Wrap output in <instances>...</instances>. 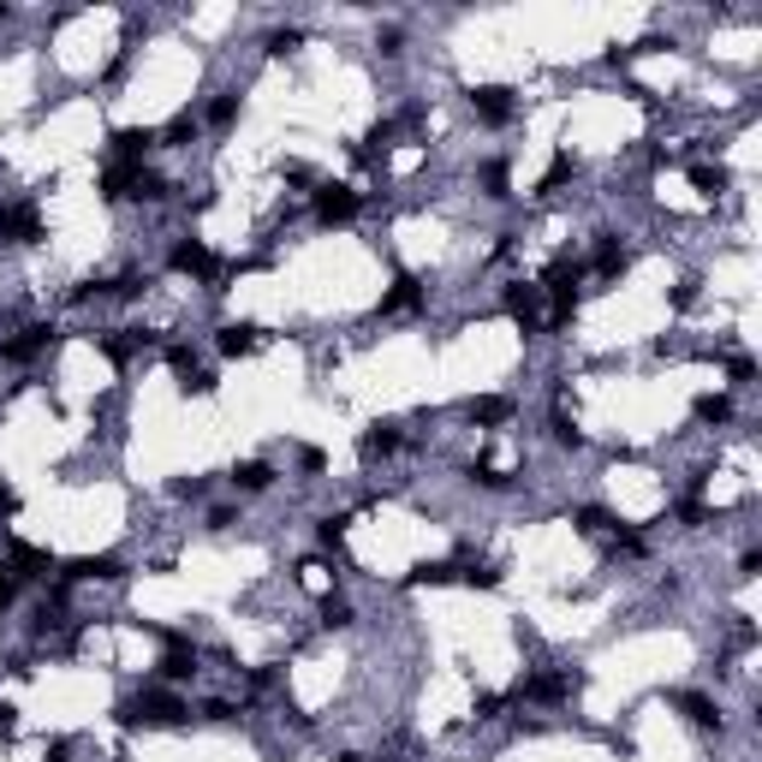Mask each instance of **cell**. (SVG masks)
<instances>
[{
    "label": "cell",
    "mask_w": 762,
    "mask_h": 762,
    "mask_svg": "<svg viewBox=\"0 0 762 762\" xmlns=\"http://www.w3.org/2000/svg\"><path fill=\"white\" fill-rule=\"evenodd\" d=\"M691 411H697V423H733V400H727V393H703Z\"/></svg>",
    "instance_id": "8992f818"
},
{
    "label": "cell",
    "mask_w": 762,
    "mask_h": 762,
    "mask_svg": "<svg viewBox=\"0 0 762 762\" xmlns=\"http://www.w3.org/2000/svg\"><path fill=\"white\" fill-rule=\"evenodd\" d=\"M214 346H221L226 358H245V352H257V328H250V322H226Z\"/></svg>",
    "instance_id": "5b68a950"
},
{
    "label": "cell",
    "mask_w": 762,
    "mask_h": 762,
    "mask_svg": "<svg viewBox=\"0 0 762 762\" xmlns=\"http://www.w3.org/2000/svg\"><path fill=\"white\" fill-rule=\"evenodd\" d=\"M233 489H238V494H269V489H274V465H269V459L233 465Z\"/></svg>",
    "instance_id": "277c9868"
},
{
    "label": "cell",
    "mask_w": 762,
    "mask_h": 762,
    "mask_svg": "<svg viewBox=\"0 0 762 762\" xmlns=\"http://www.w3.org/2000/svg\"><path fill=\"white\" fill-rule=\"evenodd\" d=\"M12 513H19V494H12V482L0 477V518H12Z\"/></svg>",
    "instance_id": "52a82bcc"
},
{
    "label": "cell",
    "mask_w": 762,
    "mask_h": 762,
    "mask_svg": "<svg viewBox=\"0 0 762 762\" xmlns=\"http://www.w3.org/2000/svg\"><path fill=\"white\" fill-rule=\"evenodd\" d=\"M400 447H405L400 423H376V429H364V435H358V453H364V465L388 459V453H400Z\"/></svg>",
    "instance_id": "3957f363"
},
{
    "label": "cell",
    "mask_w": 762,
    "mask_h": 762,
    "mask_svg": "<svg viewBox=\"0 0 762 762\" xmlns=\"http://www.w3.org/2000/svg\"><path fill=\"white\" fill-rule=\"evenodd\" d=\"M358 209H364V190L358 185H316L310 190L316 226H346V221H358Z\"/></svg>",
    "instance_id": "6da1fadb"
},
{
    "label": "cell",
    "mask_w": 762,
    "mask_h": 762,
    "mask_svg": "<svg viewBox=\"0 0 762 762\" xmlns=\"http://www.w3.org/2000/svg\"><path fill=\"white\" fill-rule=\"evenodd\" d=\"M471 113L482 125H506L518 113V101H513V90H501V84H489V90H471Z\"/></svg>",
    "instance_id": "7a4b0ae2"
}]
</instances>
